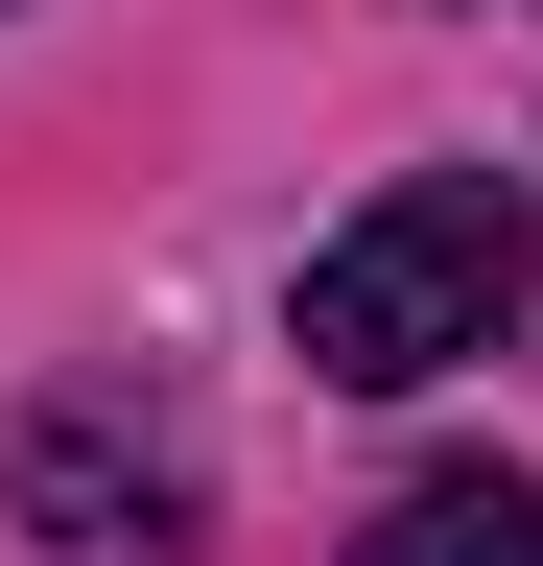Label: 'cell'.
Segmentation results:
<instances>
[{"label": "cell", "instance_id": "obj_1", "mask_svg": "<svg viewBox=\"0 0 543 566\" xmlns=\"http://www.w3.org/2000/svg\"><path fill=\"white\" fill-rule=\"evenodd\" d=\"M520 260H543V237H520V189H497V166H426V189H378L355 237L307 260V307H284V331H307V378H355V401H378V378L497 354Z\"/></svg>", "mask_w": 543, "mask_h": 566}, {"label": "cell", "instance_id": "obj_2", "mask_svg": "<svg viewBox=\"0 0 543 566\" xmlns=\"http://www.w3.org/2000/svg\"><path fill=\"white\" fill-rule=\"evenodd\" d=\"M24 520L72 543V566H166L189 543V424L118 401V378H72V401L24 424Z\"/></svg>", "mask_w": 543, "mask_h": 566}, {"label": "cell", "instance_id": "obj_3", "mask_svg": "<svg viewBox=\"0 0 543 566\" xmlns=\"http://www.w3.org/2000/svg\"><path fill=\"white\" fill-rule=\"evenodd\" d=\"M355 566H543V495L497 449H449V472H401L378 520H355Z\"/></svg>", "mask_w": 543, "mask_h": 566}]
</instances>
